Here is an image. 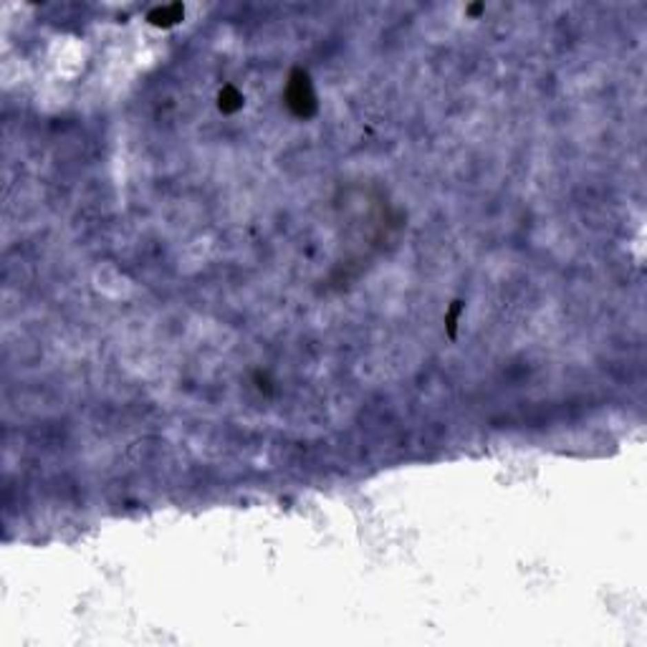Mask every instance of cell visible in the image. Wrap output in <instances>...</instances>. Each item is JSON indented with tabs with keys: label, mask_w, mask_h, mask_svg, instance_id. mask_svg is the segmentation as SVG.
<instances>
[{
	"label": "cell",
	"mask_w": 647,
	"mask_h": 647,
	"mask_svg": "<svg viewBox=\"0 0 647 647\" xmlns=\"http://www.w3.org/2000/svg\"><path fill=\"white\" fill-rule=\"evenodd\" d=\"M240 101L243 99H240V94H238L233 86H228V89L220 94V109L223 112H236V109L240 107Z\"/></svg>",
	"instance_id": "obj_2"
},
{
	"label": "cell",
	"mask_w": 647,
	"mask_h": 647,
	"mask_svg": "<svg viewBox=\"0 0 647 647\" xmlns=\"http://www.w3.org/2000/svg\"><path fill=\"white\" fill-rule=\"evenodd\" d=\"M289 104L291 109L296 112V114L306 116L314 112V94H311V86H309V79L301 76L298 74V79H291V86H289Z\"/></svg>",
	"instance_id": "obj_1"
}]
</instances>
